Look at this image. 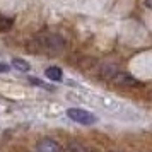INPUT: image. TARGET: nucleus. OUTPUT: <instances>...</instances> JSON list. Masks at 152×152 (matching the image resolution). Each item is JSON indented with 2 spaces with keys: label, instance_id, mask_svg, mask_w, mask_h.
<instances>
[{
  "label": "nucleus",
  "instance_id": "nucleus-1",
  "mask_svg": "<svg viewBox=\"0 0 152 152\" xmlns=\"http://www.w3.org/2000/svg\"><path fill=\"white\" fill-rule=\"evenodd\" d=\"M36 41H38L39 51L48 53V55H58L65 48L63 38L60 34H55V33H43L36 38Z\"/></svg>",
  "mask_w": 152,
  "mask_h": 152
},
{
  "label": "nucleus",
  "instance_id": "nucleus-2",
  "mask_svg": "<svg viewBox=\"0 0 152 152\" xmlns=\"http://www.w3.org/2000/svg\"><path fill=\"white\" fill-rule=\"evenodd\" d=\"M67 116L80 125H94L97 121V118L91 111L80 110V108H70V110H67Z\"/></svg>",
  "mask_w": 152,
  "mask_h": 152
},
{
  "label": "nucleus",
  "instance_id": "nucleus-3",
  "mask_svg": "<svg viewBox=\"0 0 152 152\" xmlns=\"http://www.w3.org/2000/svg\"><path fill=\"white\" fill-rule=\"evenodd\" d=\"M111 82H115L116 86H121V87H140L142 82L137 80V79H133L130 74H126V72H121V70H118L115 75L111 77Z\"/></svg>",
  "mask_w": 152,
  "mask_h": 152
},
{
  "label": "nucleus",
  "instance_id": "nucleus-4",
  "mask_svg": "<svg viewBox=\"0 0 152 152\" xmlns=\"http://www.w3.org/2000/svg\"><path fill=\"white\" fill-rule=\"evenodd\" d=\"M36 151L38 152H60V145L56 144L55 140H51V138H43V140L38 142Z\"/></svg>",
  "mask_w": 152,
  "mask_h": 152
},
{
  "label": "nucleus",
  "instance_id": "nucleus-5",
  "mask_svg": "<svg viewBox=\"0 0 152 152\" xmlns=\"http://www.w3.org/2000/svg\"><path fill=\"white\" fill-rule=\"evenodd\" d=\"M45 74H46V77H48V79L55 80V82H60V80L63 79V72H62V69H60V67H48Z\"/></svg>",
  "mask_w": 152,
  "mask_h": 152
},
{
  "label": "nucleus",
  "instance_id": "nucleus-6",
  "mask_svg": "<svg viewBox=\"0 0 152 152\" xmlns=\"http://www.w3.org/2000/svg\"><path fill=\"white\" fill-rule=\"evenodd\" d=\"M12 26H14L12 17H7V15L0 14V33H7V31H10Z\"/></svg>",
  "mask_w": 152,
  "mask_h": 152
},
{
  "label": "nucleus",
  "instance_id": "nucleus-7",
  "mask_svg": "<svg viewBox=\"0 0 152 152\" xmlns=\"http://www.w3.org/2000/svg\"><path fill=\"white\" fill-rule=\"evenodd\" d=\"M12 67H15V69L21 70V72H28V70H31V65H29L26 60H22V58H14V60H12Z\"/></svg>",
  "mask_w": 152,
  "mask_h": 152
},
{
  "label": "nucleus",
  "instance_id": "nucleus-8",
  "mask_svg": "<svg viewBox=\"0 0 152 152\" xmlns=\"http://www.w3.org/2000/svg\"><path fill=\"white\" fill-rule=\"evenodd\" d=\"M69 151L70 152H89L87 147H84V145L79 144V142H72V144L69 145Z\"/></svg>",
  "mask_w": 152,
  "mask_h": 152
},
{
  "label": "nucleus",
  "instance_id": "nucleus-9",
  "mask_svg": "<svg viewBox=\"0 0 152 152\" xmlns=\"http://www.w3.org/2000/svg\"><path fill=\"white\" fill-rule=\"evenodd\" d=\"M4 72H9V65L0 62V74H4Z\"/></svg>",
  "mask_w": 152,
  "mask_h": 152
},
{
  "label": "nucleus",
  "instance_id": "nucleus-10",
  "mask_svg": "<svg viewBox=\"0 0 152 152\" xmlns=\"http://www.w3.org/2000/svg\"><path fill=\"white\" fill-rule=\"evenodd\" d=\"M145 5H147V7H151V0H145Z\"/></svg>",
  "mask_w": 152,
  "mask_h": 152
}]
</instances>
